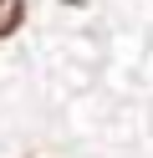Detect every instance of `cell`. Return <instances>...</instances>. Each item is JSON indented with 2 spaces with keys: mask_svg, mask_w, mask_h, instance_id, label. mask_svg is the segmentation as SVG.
<instances>
[{
  "mask_svg": "<svg viewBox=\"0 0 153 158\" xmlns=\"http://www.w3.org/2000/svg\"><path fill=\"white\" fill-rule=\"evenodd\" d=\"M20 21H26V0H0V41H5V36H15Z\"/></svg>",
  "mask_w": 153,
  "mask_h": 158,
  "instance_id": "6da1fadb",
  "label": "cell"
}]
</instances>
